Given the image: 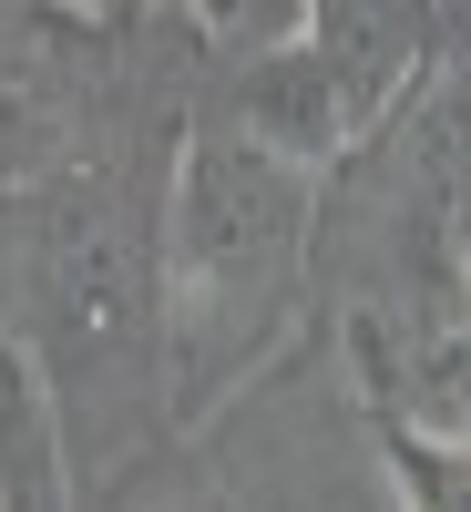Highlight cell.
I'll return each mask as SVG.
<instances>
[{"mask_svg":"<svg viewBox=\"0 0 471 512\" xmlns=\"http://www.w3.org/2000/svg\"><path fill=\"white\" fill-rule=\"evenodd\" d=\"M318 328V175L185 113L164 185V379L195 441Z\"/></svg>","mask_w":471,"mask_h":512,"instance_id":"1","label":"cell"},{"mask_svg":"<svg viewBox=\"0 0 471 512\" xmlns=\"http://www.w3.org/2000/svg\"><path fill=\"white\" fill-rule=\"evenodd\" d=\"M195 461L216 472L226 512H400L390 482H379V451H369V410L349 400L318 328L246 400L205 420Z\"/></svg>","mask_w":471,"mask_h":512,"instance_id":"2","label":"cell"},{"mask_svg":"<svg viewBox=\"0 0 471 512\" xmlns=\"http://www.w3.org/2000/svg\"><path fill=\"white\" fill-rule=\"evenodd\" d=\"M72 512H226V492L195 461V441H175V451H154L144 472H123L103 492H72Z\"/></svg>","mask_w":471,"mask_h":512,"instance_id":"3","label":"cell"}]
</instances>
